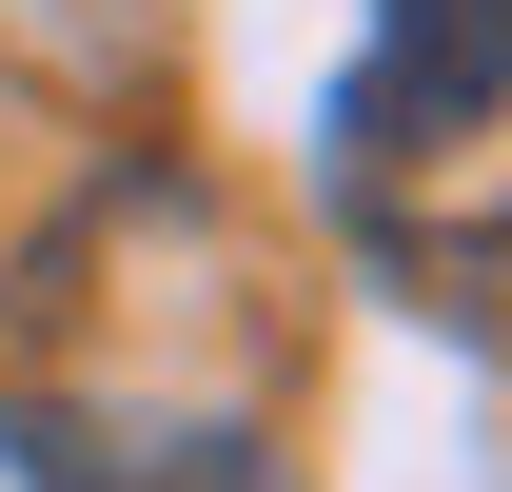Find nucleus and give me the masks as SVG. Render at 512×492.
I'll use <instances>...</instances> for the list:
<instances>
[{
    "mask_svg": "<svg viewBox=\"0 0 512 492\" xmlns=\"http://www.w3.org/2000/svg\"><path fill=\"white\" fill-rule=\"evenodd\" d=\"M512 99V0H394L375 60L335 79V197H375L394 158H434Z\"/></svg>",
    "mask_w": 512,
    "mask_h": 492,
    "instance_id": "obj_1",
    "label": "nucleus"
},
{
    "mask_svg": "<svg viewBox=\"0 0 512 492\" xmlns=\"http://www.w3.org/2000/svg\"><path fill=\"white\" fill-rule=\"evenodd\" d=\"M0 473L20 492H296L237 414H40V394H0Z\"/></svg>",
    "mask_w": 512,
    "mask_h": 492,
    "instance_id": "obj_2",
    "label": "nucleus"
},
{
    "mask_svg": "<svg viewBox=\"0 0 512 492\" xmlns=\"http://www.w3.org/2000/svg\"><path fill=\"white\" fill-rule=\"evenodd\" d=\"M394 276H414V315H434V335L512 355V237H394Z\"/></svg>",
    "mask_w": 512,
    "mask_h": 492,
    "instance_id": "obj_3",
    "label": "nucleus"
}]
</instances>
